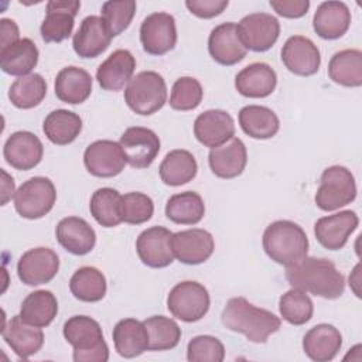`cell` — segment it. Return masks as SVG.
I'll return each instance as SVG.
<instances>
[{
    "mask_svg": "<svg viewBox=\"0 0 362 362\" xmlns=\"http://www.w3.org/2000/svg\"><path fill=\"white\" fill-rule=\"evenodd\" d=\"M286 279L291 287L329 300L341 297L345 290L344 274L325 257L305 256L286 267Z\"/></svg>",
    "mask_w": 362,
    "mask_h": 362,
    "instance_id": "cell-1",
    "label": "cell"
},
{
    "mask_svg": "<svg viewBox=\"0 0 362 362\" xmlns=\"http://www.w3.org/2000/svg\"><path fill=\"white\" fill-rule=\"evenodd\" d=\"M222 324L233 331L243 334L250 342L264 344L267 338L280 329V318L269 310L255 307L243 297L229 298L222 315Z\"/></svg>",
    "mask_w": 362,
    "mask_h": 362,
    "instance_id": "cell-2",
    "label": "cell"
},
{
    "mask_svg": "<svg viewBox=\"0 0 362 362\" xmlns=\"http://www.w3.org/2000/svg\"><path fill=\"white\" fill-rule=\"evenodd\" d=\"M263 249L279 264L291 266L307 256L308 239L304 229L293 221L272 222L263 232Z\"/></svg>",
    "mask_w": 362,
    "mask_h": 362,
    "instance_id": "cell-3",
    "label": "cell"
},
{
    "mask_svg": "<svg viewBox=\"0 0 362 362\" xmlns=\"http://www.w3.org/2000/svg\"><path fill=\"white\" fill-rule=\"evenodd\" d=\"M64 337L74 346L75 362H106L109 348L99 322L88 315H74L64 324Z\"/></svg>",
    "mask_w": 362,
    "mask_h": 362,
    "instance_id": "cell-4",
    "label": "cell"
},
{
    "mask_svg": "<svg viewBox=\"0 0 362 362\" xmlns=\"http://www.w3.org/2000/svg\"><path fill=\"white\" fill-rule=\"evenodd\" d=\"M124 102L137 115L148 116L156 113L167 102L164 78L154 71L139 72L124 89Z\"/></svg>",
    "mask_w": 362,
    "mask_h": 362,
    "instance_id": "cell-5",
    "label": "cell"
},
{
    "mask_svg": "<svg viewBox=\"0 0 362 362\" xmlns=\"http://www.w3.org/2000/svg\"><path fill=\"white\" fill-rule=\"evenodd\" d=\"M356 198V182L352 173L344 165L325 168L320 178L315 204L322 211H335Z\"/></svg>",
    "mask_w": 362,
    "mask_h": 362,
    "instance_id": "cell-6",
    "label": "cell"
},
{
    "mask_svg": "<svg viewBox=\"0 0 362 362\" xmlns=\"http://www.w3.org/2000/svg\"><path fill=\"white\" fill-rule=\"evenodd\" d=\"M57 191L47 177H33L24 181L14 194V208L25 219H40L54 206Z\"/></svg>",
    "mask_w": 362,
    "mask_h": 362,
    "instance_id": "cell-7",
    "label": "cell"
},
{
    "mask_svg": "<svg viewBox=\"0 0 362 362\" xmlns=\"http://www.w3.org/2000/svg\"><path fill=\"white\" fill-rule=\"evenodd\" d=\"M209 304L208 290L201 283L191 280L175 284L167 297L168 311L184 322L199 321L208 313Z\"/></svg>",
    "mask_w": 362,
    "mask_h": 362,
    "instance_id": "cell-8",
    "label": "cell"
},
{
    "mask_svg": "<svg viewBox=\"0 0 362 362\" xmlns=\"http://www.w3.org/2000/svg\"><path fill=\"white\" fill-rule=\"evenodd\" d=\"M143 49L150 55H164L177 44V27L171 14L157 11L148 14L140 25Z\"/></svg>",
    "mask_w": 362,
    "mask_h": 362,
    "instance_id": "cell-9",
    "label": "cell"
},
{
    "mask_svg": "<svg viewBox=\"0 0 362 362\" xmlns=\"http://www.w3.org/2000/svg\"><path fill=\"white\" fill-rule=\"evenodd\" d=\"M238 30L246 49L264 52L277 41L280 35V23L269 13H252L239 21Z\"/></svg>",
    "mask_w": 362,
    "mask_h": 362,
    "instance_id": "cell-10",
    "label": "cell"
},
{
    "mask_svg": "<svg viewBox=\"0 0 362 362\" xmlns=\"http://www.w3.org/2000/svg\"><path fill=\"white\" fill-rule=\"evenodd\" d=\"M119 144L123 150L126 161L133 168L150 167L160 153L158 136L153 130L141 126L126 129L120 136Z\"/></svg>",
    "mask_w": 362,
    "mask_h": 362,
    "instance_id": "cell-11",
    "label": "cell"
},
{
    "mask_svg": "<svg viewBox=\"0 0 362 362\" xmlns=\"http://www.w3.org/2000/svg\"><path fill=\"white\" fill-rule=\"evenodd\" d=\"M59 269L58 255L49 247H34L23 253L17 263L18 279L27 286L51 281Z\"/></svg>",
    "mask_w": 362,
    "mask_h": 362,
    "instance_id": "cell-12",
    "label": "cell"
},
{
    "mask_svg": "<svg viewBox=\"0 0 362 362\" xmlns=\"http://www.w3.org/2000/svg\"><path fill=\"white\" fill-rule=\"evenodd\" d=\"M126 163L120 144L112 140H96L90 143L83 153L86 170L100 178L119 175L124 170Z\"/></svg>",
    "mask_w": 362,
    "mask_h": 362,
    "instance_id": "cell-13",
    "label": "cell"
},
{
    "mask_svg": "<svg viewBox=\"0 0 362 362\" xmlns=\"http://www.w3.org/2000/svg\"><path fill=\"white\" fill-rule=\"evenodd\" d=\"M171 238L173 232L164 226L144 229L136 240V250L140 260L153 269L170 266L174 260Z\"/></svg>",
    "mask_w": 362,
    "mask_h": 362,
    "instance_id": "cell-14",
    "label": "cell"
},
{
    "mask_svg": "<svg viewBox=\"0 0 362 362\" xmlns=\"http://www.w3.org/2000/svg\"><path fill=\"white\" fill-rule=\"evenodd\" d=\"M171 246L174 257L184 264H201L206 262L215 249L212 235L201 228H191L173 233Z\"/></svg>",
    "mask_w": 362,
    "mask_h": 362,
    "instance_id": "cell-15",
    "label": "cell"
},
{
    "mask_svg": "<svg viewBox=\"0 0 362 362\" xmlns=\"http://www.w3.org/2000/svg\"><path fill=\"white\" fill-rule=\"evenodd\" d=\"M81 1L78 0H51L47 3V14L40 27L45 42H61L66 40L74 30L75 16Z\"/></svg>",
    "mask_w": 362,
    "mask_h": 362,
    "instance_id": "cell-16",
    "label": "cell"
},
{
    "mask_svg": "<svg viewBox=\"0 0 362 362\" xmlns=\"http://www.w3.org/2000/svg\"><path fill=\"white\" fill-rule=\"evenodd\" d=\"M208 51L212 59L221 65H235L246 57V47L243 45L238 24L228 21L212 28L208 38Z\"/></svg>",
    "mask_w": 362,
    "mask_h": 362,
    "instance_id": "cell-17",
    "label": "cell"
},
{
    "mask_svg": "<svg viewBox=\"0 0 362 362\" xmlns=\"http://www.w3.org/2000/svg\"><path fill=\"white\" fill-rule=\"evenodd\" d=\"M358 225V215L354 211L346 209L320 218L314 225V233L321 246L328 250H339L346 245L348 238Z\"/></svg>",
    "mask_w": 362,
    "mask_h": 362,
    "instance_id": "cell-18",
    "label": "cell"
},
{
    "mask_svg": "<svg viewBox=\"0 0 362 362\" xmlns=\"http://www.w3.org/2000/svg\"><path fill=\"white\" fill-rule=\"evenodd\" d=\"M281 61L290 72L300 76H311L320 69L321 55L318 47L310 38L293 35L281 48Z\"/></svg>",
    "mask_w": 362,
    "mask_h": 362,
    "instance_id": "cell-19",
    "label": "cell"
},
{
    "mask_svg": "<svg viewBox=\"0 0 362 362\" xmlns=\"http://www.w3.org/2000/svg\"><path fill=\"white\" fill-rule=\"evenodd\" d=\"M194 134L205 147L215 148L235 137L233 117L222 109H209L198 115L194 122Z\"/></svg>",
    "mask_w": 362,
    "mask_h": 362,
    "instance_id": "cell-20",
    "label": "cell"
},
{
    "mask_svg": "<svg viewBox=\"0 0 362 362\" xmlns=\"http://www.w3.org/2000/svg\"><path fill=\"white\" fill-rule=\"evenodd\" d=\"M44 147L41 140L31 132L20 130L13 133L4 143L3 156L13 168L27 171L40 164Z\"/></svg>",
    "mask_w": 362,
    "mask_h": 362,
    "instance_id": "cell-21",
    "label": "cell"
},
{
    "mask_svg": "<svg viewBox=\"0 0 362 362\" xmlns=\"http://www.w3.org/2000/svg\"><path fill=\"white\" fill-rule=\"evenodd\" d=\"M110 41L112 35L103 20L99 16H88L74 34L72 47L81 58H96L109 48Z\"/></svg>",
    "mask_w": 362,
    "mask_h": 362,
    "instance_id": "cell-22",
    "label": "cell"
},
{
    "mask_svg": "<svg viewBox=\"0 0 362 362\" xmlns=\"http://www.w3.org/2000/svg\"><path fill=\"white\" fill-rule=\"evenodd\" d=\"M1 337L11 351L21 359H27L37 354L44 344V332L41 328L27 324L20 314L11 317L7 324H3Z\"/></svg>",
    "mask_w": 362,
    "mask_h": 362,
    "instance_id": "cell-23",
    "label": "cell"
},
{
    "mask_svg": "<svg viewBox=\"0 0 362 362\" xmlns=\"http://www.w3.org/2000/svg\"><path fill=\"white\" fill-rule=\"evenodd\" d=\"M211 171L219 178H235L240 175L247 163L245 143L239 137H232L222 146L211 148L208 154Z\"/></svg>",
    "mask_w": 362,
    "mask_h": 362,
    "instance_id": "cell-24",
    "label": "cell"
},
{
    "mask_svg": "<svg viewBox=\"0 0 362 362\" xmlns=\"http://www.w3.org/2000/svg\"><path fill=\"white\" fill-rule=\"evenodd\" d=\"M136 69V59L129 49L113 51L98 68L96 79L102 89L117 92L130 82Z\"/></svg>",
    "mask_w": 362,
    "mask_h": 362,
    "instance_id": "cell-25",
    "label": "cell"
},
{
    "mask_svg": "<svg viewBox=\"0 0 362 362\" xmlns=\"http://www.w3.org/2000/svg\"><path fill=\"white\" fill-rule=\"evenodd\" d=\"M58 243L69 253L83 256L89 253L96 243L93 228L79 216H66L55 228Z\"/></svg>",
    "mask_w": 362,
    "mask_h": 362,
    "instance_id": "cell-26",
    "label": "cell"
},
{
    "mask_svg": "<svg viewBox=\"0 0 362 362\" xmlns=\"http://www.w3.org/2000/svg\"><path fill=\"white\" fill-rule=\"evenodd\" d=\"M342 346V335L331 324H317L303 338L305 355L315 362L332 361Z\"/></svg>",
    "mask_w": 362,
    "mask_h": 362,
    "instance_id": "cell-27",
    "label": "cell"
},
{
    "mask_svg": "<svg viewBox=\"0 0 362 362\" xmlns=\"http://www.w3.org/2000/svg\"><path fill=\"white\" fill-rule=\"evenodd\" d=\"M351 25V11L342 1L321 3L313 17V27L318 37L324 40H337L342 37Z\"/></svg>",
    "mask_w": 362,
    "mask_h": 362,
    "instance_id": "cell-28",
    "label": "cell"
},
{
    "mask_svg": "<svg viewBox=\"0 0 362 362\" xmlns=\"http://www.w3.org/2000/svg\"><path fill=\"white\" fill-rule=\"evenodd\" d=\"M277 85L274 69L264 62H253L238 72L235 78L236 90L246 98H266Z\"/></svg>",
    "mask_w": 362,
    "mask_h": 362,
    "instance_id": "cell-29",
    "label": "cell"
},
{
    "mask_svg": "<svg viewBox=\"0 0 362 362\" xmlns=\"http://www.w3.org/2000/svg\"><path fill=\"white\" fill-rule=\"evenodd\" d=\"M92 85L93 79L88 71L78 66H66L58 72L54 88L61 102L78 105L90 96Z\"/></svg>",
    "mask_w": 362,
    "mask_h": 362,
    "instance_id": "cell-30",
    "label": "cell"
},
{
    "mask_svg": "<svg viewBox=\"0 0 362 362\" xmlns=\"http://www.w3.org/2000/svg\"><path fill=\"white\" fill-rule=\"evenodd\" d=\"M113 344L123 358H136L148 351V334L144 324L134 318L120 320L113 328Z\"/></svg>",
    "mask_w": 362,
    "mask_h": 362,
    "instance_id": "cell-31",
    "label": "cell"
},
{
    "mask_svg": "<svg viewBox=\"0 0 362 362\" xmlns=\"http://www.w3.org/2000/svg\"><path fill=\"white\" fill-rule=\"evenodd\" d=\"M38 62V48L30 38H20L14 44L0 49V66L1 71L14 75L24 76L31 74Z\"/></svg>",
    "mask_w": 362,
    "mask_h": 362,
    "instance_id": "cell-32",
    "label": "cell"
},
{
    "mask_svg": "<svg viewBox=\"0 0 362 362\" xmlns=\"http://www.w3.org/2000/svg\"><path fill=\"white\" fill-rule=\"evenodd\" d=\"M198 164L192 153L188 150L177 148L165 154L163 158L158 173L164 184L171 187H180L195 178Z\"/></svg>",
    "mask_w": 362,
    "mask_h": 362,
    "instance_id": "cell-33",
    "label": "cell"
},
{
    "mask_svg": "<svg viewBox=\"0 0 362 362\" xmlns=\"http://www.w3.org/2000/svg\"><path fill=\"white\" fill-rule=\"evenodd\" d=\"M238 117L240 129L253 139H270L276 136L280 129V120L277 115L266 106H245L240 109Z\"/></svg>",
    "mask_w": 362,
    "mask_h": 362,
    "instance_id": "cell-34",
    "label": "cell"
},
{
    "mask_svg": "<svg viewBox=\"0 0 362 362\" xmlns=\"http://www.w3.org/2000/svg\"><path fill=\"white\" fill-rule=\"evenodd\" d=\"M58 313L57 297L48 290H37L30 293L21 303L20 317L30 325L48 327Z\"/></svg>",
    "mask_w": 362,
    "mask_h": 362,
    "instance_id": "cell-35",
    "label": "cell"
},
{
    "mask_svg": "<svg viewBox=\"0 0 362 362\" xmlns=\"http://www.w3.org/2000/svg\"><path fill=\"white\" fill-rule=\"evenodd\" d=\"M82 130V119L75 112L57 109L47 115L42 123V132L47 139L57 146L72 143Z\"/></svg>",
    "mask_w": 362,
    "mask_h": 362,
    "instance_id": "cell-36",
    "label": "cell"
},
{
    "mask_svg": "<svg viewBox=\"0 0 362 362\" xmlns=\"http://www.w3.org/2000/svg\"><path fill=\"white\" fill-rule=\"evenodd\" d=\"M328 75L332 82L358 88L362 85V52L359 49H342L335 52L328 64Z\"/></svg>",
    "mask_w": 362,
    "mask_h": 362,
    "instance_id": "cell-37",
    "label": "cell"
},
{
    "mask_svg": "<svg viewBox=\"0 0 362 362\" xmlns=\"http://www.w3.org/2000/svg\"><path fill=\"white\" fill-rule=\"evenodd\" d=\"M165 215L174 223L195 225L205 215L204 199L194 191L174 194L165 204Z\"/></svg>",
    "mask_w": 362,
    "mask_h": 362,
    "instance_id": "cell-38",
    "label": "cell"
},
{
    "mask_svg": "<svg viewBox=\"0 0 362 362\" xmlns=\"http://www.w3.org/2000/svg\"><path fill=\"white\" fill-rule=\"evenodd\" d=\"M106 288L103 273L92 266L78 269L69 280V290L74 297L85 303L100 301L106 294Z\"/></svg>",
    "mask_w": 362,
    "mask_h": 362,
    "instance_id": "cell-39",
    "label": "cell"
},
{
    "mask_svg": "<svg viewBox=\"0 0 362 362\" xmlns=\"http://www.w3.org/2000/svg\"><path fill=\"white\" fill-rule=\"evenodd\" d=\"M45 95L47 82L40 74L20 76L8 89V99L18 109H31L38 106Z\"/></svg>",
    "mask_w": 362,
    "mask_h": 362,
    "instance_id": "cell-40",
    "label": "cell"
},
{
    "mask_svg": "<svg viewBox=\"0 0 362 362\" xmlns=\"http://www.w3.org/2000/svg\"><path fill=\"white\" fill-rule=\"evenodd\" d=\"M120 201L122 195L116 189L109 187L99 188L90 197V215L100 226L115 228L122 222Z\"/></svg>",
    "mask_w": 362,
    "mask_h": 362,
    "instance_id": "cell-41",
    "label": "cell"
},
{
    "mask_svg": "<svg viewBox=\"0 0 362 362\" xmlns=\"http://www.w3.org/2000/svg\"><path fill=\"white\" fill-rule=\"evenodd\" d=\"M148 334V351H168L178 345L181 328L178 324L164 315H153L143 321Z\"/></svg>",
    "mask_w": 362,
    "mask_h": 362,
    "instance_id": "cell-42",
    "label": "cell"
},
{
    "mask_svg": "<svg viewBox=\"0 0 362 362\" xmlns=\"http://www.w3.org/2000/svg\"><path fill=\"white\" fill-rule=\"evenodd\" d=\"M279 310L283 320L293 325H303L311 320L314 304L305 291L291 287L280 297Z\"/></svg>",
    "mask_w": 362,
    "mask_h": 362,
    "instance_id": "cell-43",
    "label": "cell"
},
{
    "mask_svg": "<svg viewBox=\"0 0 362 362\" xmlns=\"http://www.w3.org/2000/svg\"><path fill=\"white\" fill-rule=\"evenodd\" d=\"M136 13L134 0H109L102 4L100 18L109 34L113 37L122 34L132 23Z\"/></svg>",
    "mask_w": 362,
    "mask_h": 362,
    "instance_id": "cell-44",
    "label": "cell"
},
{
    "mask_svg": "<svg viewBox=\"0 0 362 362\" xmlns=\"http://www.w3.org/2000/svg\"><path fill=\"white\" fill-rule=\"evenodd\" d=\"M204 96L202 86L198 79L192 76L178 78L171 89L170 106L174 110L187 112L199 106Z\"/></svg>",
    "mask_w": 362,
    "mask_h": 362,
    "instance_id": "cell-45",
    "label": "cell"
},
{
    "mask_svg": "<svg viewBox=\"0 0 362 362\" xmlns=\"http://www.w3.org/2000/svg\"><path fill=\"white\" fill-rule=\"evenodd\" d=\"M154 212L153 199L143 192H127L122 195L120 215L122 222L141 225L147 222Z\"/></svg>",
    "mask_w": 362,
    "mask_h": 362,
    "instance_id": "cell-46",
    "label": "cell"
},
{
    "mask_svg": "<svg viewBox=\"0 0 362 362\" xmlns=\"http://www.w3.org/2000/svg\"><path fill=\"white\" fill-rule=\"evenodd\" d=\"M225 358L223 344L212 335L194 337L187 346L189 362H222Z\"/></svg>",
    "mask_w": 362,
    "mask_h": 362,
    "instance_id": "cell-47",
    "label": "cell"
},
{
    "mask_svg": "<svg viewBox=\"0 0 362 362\" xmlns=\"http://www.w3.org/2000/svg\"><path fill=\"white\" fill-rule=\"evenodd\" d=\"M228 0H187L185 6L194 16L199 18H212L219 16L226 7Z\"/></svg>",
    "mask_w": 362,
    "mask_h": 362,
    "instance_id": "cell-48",
    "label": "cell"
},
{
    "mask_svg": "<svg viewBox=\"0 0 362 362\" xmlns=\"http://www.w3.org/2000/svg\"><path fill=\"white\" fill-rule=\"evenodd\" d=\"M272 8L281 17L300 18L310 8L308 0H270Z\"/></svg>",
    "mask_w": 362,
    "mask_h": 362,
    "instance_id": "cell-49",
    "label": "cell"
},
{
    "mask_svg": "<svg viewBox=\"0 0 362 362\" xmlns=\"http://www.w3.org/2000/svg\"><path fill=\"white\" fill-rule=\"evenodd\" d=\"M0 30H1V42H0V49L8 47L10 44H14L20 38V31L16 24V21L10 18H1L0 20Z\"/></svg>",
    "mask_w": 362,
    "mask_h": 362,
    "instance_id": "cell-50",
    "label": "cell"
},
{
    "mask_svg": "<svg viewBox=\"0 0 362 362\" xmlns=\"http://www.w3.org/2000/svg\"><path fill=\"white\" fill-rule=\"evenodd\" d=\"M1 175H3V182H1V205H6L7 201L13 197V194H16L14 191V181L13 178L4 171L1 170Z\"/></svg>",
    "mask_w": 362,
    "mask_h": 362,
    "instance_id": "cell-51",
    "label": "cell"
}]
</instances>
